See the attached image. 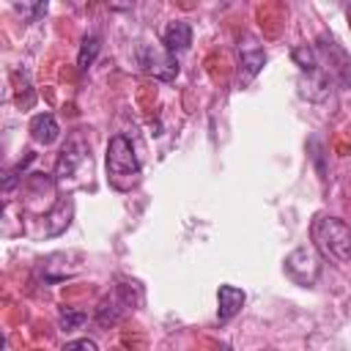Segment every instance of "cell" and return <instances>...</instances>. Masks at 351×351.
<instances>
[{
  "label": "cell",
  "instance_id": "6da1fadb",
  "mask_svg": "<svg viewBox=\"0 0 351 351\" xmlns=\"http://www.w3.org/2000/svg\"><path fill=\"white\" fill-rule=\"evenodd\" d=\"M310 236H313L315 250L324 258H329L335 263H351V228L343 219L329 217V214H318L313 219Z\"/></svg>",
  "mask_w": 351,
  "mask_h": 351
},
{
  "label": "cell",
  "instance_id": "7a4b0ae2",
  "mask_svg": "<svg viewBox=\"0 0 351 351\" xmlns=\"http://www.w3.org/2000/svg\"><path fill=\"white\" fill-rule=\"evenodd\" d=\"M107 181L118 192H129L140 184V162L129 137L115 134L107 143Z\"/></svg>",
  "mask_w": 351,
  "mask_h": 351
},
{
  "label": "cell",
  "instance_id": "3957f363",
  "mask_svg": "<svg viewBox=\"0 0 351 351\" xmlns=\"http://www.w3.org/2000/svg\"><path fill=\"white\" fill-rule=\"evenodd\" d=\"M134 55H137L140 69H143L145 74H154L156 80L170 82V80L178 74V60H176V55H170V52H162V49H156V47H151V44H140Z\"/></svg>",
  "mask_w": 351,
  "mask_h": 351
},
{
  "label": "cell",
  "instance_id": "277c9868",
  "mask_svg": "<svg viewBox=\"0 0 351 351\" xmlns=\"http://www.w3.org/2000/svg\"><path fill=\"white\" fill-rule=\"evenodd\" d=\"M285 269H288V274L299 285H313L315 277H318V271H321V263H318V255L310 247H296L285 258Z\"/></svg>",
  "mask_w": 351,
  "mask_h": 351
},
{
  "label": "cell",
  "instance_id": "5b68a950",
  "mask_svg": "<svg viewBox=\"0 0 351 351\" xmlns=\"http://www.w3.org/2000/svg\"><path fill=\"white\" fill-rule=\"evenodd\" d=\"M85 156H88V143H85V137H82L80 132L69 134V140H66V145L60 148V156H58V162H55V178H58V181L69 178V176L85 162Z\"/></svg>",
  "mask_w": 351,
  "mask_h": 351
},
{
  "label": "cell",
  "instance_id": "8992f818",
  "mask_svg": "<svg viewBox=\"0 0 351 351\" xmlns=\"http://www.w3.org/2000/svg\"><path fill=\"white\" fill-rule=\"evenodd\" d=\"M244 291L241 288H236V285H219V291H217V318H219V324H225V321H230L233 315H239L241 313V307H244Z\"/></svg>",
  "mask_w": 351,
  "mask_h": 351
},
{
  "label": "cell",
  "instance_id": "52a82bcc",
  "mask_svg": "<svg viewBox=\"0 0 351 351\" xmlns=\"http://www.w3.org/2000/svg\"><path fill=\"white\" fill-rule=\"evenodd\" d=\"M162 44H165V52H170V55H178V52L189 49V44H192V27H189V22H184V19L170 22L165 27V33H162Z\"/></svg>",
  "mask_w": 351,
  "mask_h": 351
},
{
  "label": "cell",
  "instance_id": "ba28073f",
  "mask_svg": "<svg viewBox=\"0 0 351 351\" xmlns=\"http://www.w3.org/2000/svg\"><path fill=\"white\" fill-rule=\"evenodd\" d=\"M263 63H266V52L261 47H244V49H239V82L241 85H250L258 77V71L263 69Z\"/></svg>",
  "mask_w": 351,
  "mask_h": 351
},
{
  "label": "cell",
  "instance_id": "9c48e42d",
  "mask_svg": "<svg viewBox=\"0 0 351 351\" xmlns=\"http://www.w3.org/2000/svg\"><path fill=\"white\" fill-rule=\"evenodd\" d=\"M58 134H60V126H58V121H55L52 112H38V115L30 121V137H33L36 143L52 145V143L58 140Z\"/></svg>",
  "mask_w": 351,
  "mask_h": 351
},
{
  "label": "cell",
  "instance_id": "30bf717a",
  "mask_svg": "<svg viewBox=\"0 0 351 351\" xmlns=\"http://www.w3.org/2000/svg\"><path fill=\"white\" fill-rule=\"evenodd\" d=\"M71 214H74L71 197H60V200L52 206V211L47 214V236L63 233V230L69 228V222H71Z\"/></svg>",
  "mask_w": 351,
  "mask_h": 351
},
{
  "label": "cell",
  "instance_id": "8fae6325",
  "mask_svg": "<svg viewBox=\"0 0 351 351\" xmlns=\"http://www.w3.org/2000/svg\"><path fill=\"white\" fill-rule=\"evenodd\" d=\"M99 49H101V38H99L96 33L85 36V38H82V44H80V52H77V66H80L82 71H85L88 66H93V60H96Z\"/></svg>",
  "mask_w": 351,
  "mask_h": 351
},
{
  "label": "cell",
  "instance_id": "7c38bea8",
  "mask_svg": "<svg viewBox=\"0 0 351 351\" xmlns=\"http://www.w3.org/2000/svg\"><path fill=\"white\" fill-rule=\"evenodd\" d=\"M293 60H296V66H299L307 77L318 74V55H315V49H313V47H307V44L296 47V49H293Z\"/></svg>",
  "mask_w": 351,
  "mask_h": 351
},
{
  "label": "cell",
  "instance_id": "4fadbf2b",
  "mask_svg": "<svg viewBox=\"0 0 351 351\" xmlns=\"http://www.w3.org/2000/svg\"><path fill=\"white\" fill-rule=\"evenodd\" d=\"M123 302H118L115 296H110V299H104L101 304H99V310H96V321L99 324H115L118 318H121V313H123Z\"/></svg>",
  "mask_w": 351,
  "mask_h": 351
},
{
  "label": "cell",
  "instance_id": "5bb4252c",
  "mask_svg": "<svg viewBox=\"0 0 351 351\" xmlns=\"http://www.w3.org/2000/svg\"><path fill=\"white\" fill-rule=\"evenodd\" d=\"M82 321H85V313H82V310L60 307V326H63V329H77Z\"/></svg>",
  "mask_w": 351,
  "mask_h": 351
},
{
  "label": "cell",
  "instance_id": "9a60e30c",
  "mask_svg": "<svg viewBox=\"0 0 351 351\" xmlns=\"http://www.w3.org/2000/svg\"><path fill=\"white\" fill-rule=\"evenodd\" d=\"M30 162H33V154H27V159H25V162H19V165H16V167H14V170L5 176V181H3V189H5V192H8V189L16 184V181H19V176L25 173V167H27Z\"/></svg>",
  "mask_w": 351,
  "mask_h": 351
},
{
  "label": "cell",
  "instance_id": "2e32d148",
  "mask_svg": "<svg viewBox=\"0 0 351 351\" xmlns=\"http://www.w3.org/2000/svg\"><path fill=\"white\" fill-rule=\"evenodd\" d=\"M63 351H99V346L93 340H88V337H80V340H69L63 346Z\"/></svg>",
  "mask_w": 351,
  "mask_h": 351
},
{
  "label": "cell",
  "instance_id": "e0dca14e",
  "mask_svg": "<svg viewBox=\"0 0 351 351\" xmlns=\"http://www.w3.org/2000/svg\"><path fill=\"white\" fill-rule=\"evenodd\" d=\"M346 16H348V25H351V5H348V11H346Z\"/></svg>",
  "mask_w": 351,
  "mask_h": 351
}]
</instances>
